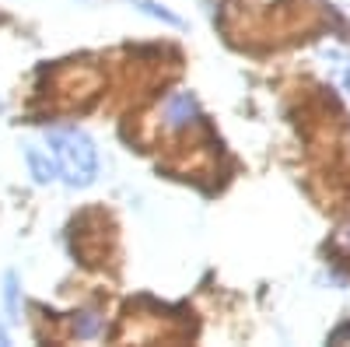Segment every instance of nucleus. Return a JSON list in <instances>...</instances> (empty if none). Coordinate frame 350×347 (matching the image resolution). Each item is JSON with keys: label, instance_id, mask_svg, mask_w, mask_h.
Listing matches in <instances>:
<instances>
[{"label": "nucleus", "instance_id": "obj_1", "mask_svg": "<svg viewBox=\"0 0 350 347\" xmlns=\"http://www.w3.org/2000/svg\"><path fill=\"white\" fill-rule=\"evenodd\" d=\"M49 155L56 162V172L64 176L67 186H92L98 176V151L92 137L77 127H56L46 133Z\"/></svg>", "mask_w": 350, "mask_h": 347}, {"label": "nucleus", "instance_id": "obj_3", "mask_svg": "<svg viewBox=\"0 0 350 347\" xmlns=\"http://www.w3.org/2000/svg\"><path fill=\"white\" fill-rule=\"evenodd\" d=\"M25 162H28V168H32V176H36V183H53L60 172H56V162H53V155L49 151H42V148H25Z\"/></svg>", "mask_w": 350, "mask_h": 347}, {"label": "nucleus", "instance_id": "obj_2", "mask_svg": "<svg viewBox=\"0 0 350 347\" xmlns=\"http://www.w3.org/2000/svg\"><path fill=\"white\" fill-rule=\"evenodd\" d=\"M196 116H200V105L189 92H179V95H172L165 102V127L168 130H186Z\"/></svg>", "mask_w": 350, "mask_h": 347}, {"label": "nucleus", "instance_id": "obj_4", "mask_svg": "<svg viewBox=\"0 0 350 347\" xmlns=\"http://www.w3.org/2000/svg\"><path fill=\"white\" fill-rule=\"evenodd\" d=\"M130 4H133L137 11H144L148 18H158V21L172 25V28H183V18H179V14H172V11L161 8V4H154V0H130Z\"/></svg>", "mask_w": 350, "mask_h": 347}, {"label": "nucleus", "instance_id": "obj_8", "mask_svg": "<svg viewBox=\"0 0 350 347\" xmlns=\"http://www.w3.org/2000/svg\"><path fill=\"white\" fill-rule=\"evenodd\" d=\"M343 88H347V95H350V67L343 70Z\"/></svg>", "mask_w": 350, "mask_h": 347}, {"label": "nucleus", "instance_id": "obj_9", "mask_svg": "<svg viewBox=\"0 0 350 347\" xmlns=\"http://www.w3.org/2000/svg\"><path fill=\"white\" fill-rule=\"evenodd\" d=\"M333 4H336V8H350V0H333Z\"/></svg>", "mask_w": 350, "mask_h": 347}, {"label": "nucleus", "instance_id": "obj_7", "mask_svg": "<svg viewBox=\"0 0 350 347\" xmlns=\"http://www.w3.org/2000/svg\"><path fill=\"white\" fill-rule=\"evenodd\" d=\"M336 242H340V246H347V249H350V224H343V228H340V231H336Z\"/></svg>", "mask_w": 350, "mask_h": 347}, {"label": "nucleus", "instance_id": "obj_6", "mask_svg": "<svg viewBox=\"0 0 350 347\" xmlns=\"http://www.w3.org/2000/svg\"><path fill=\"white\" fill-rule=\"evenodd\" d=\"M4 284H8V287H4V302H8V320L14 323V320H18V312H21V298H18V277H14V274H8V277H4Z\"/></svg>", "mask_w": 350, "mask_h": 347}, {"label": "nucleus", "instance_id": "obj_10", "mask_svg": "<svg viewBox=\"0 0 350 347\" xmlns=\"http://www.w3.org/2000/svg\"><path fill=\"white\" fill-rule=\"evenodd\" d=\"M0 112H4V99H0Z\"/></svg>", "mask_w": 350, "mask_h": 347}, {"label": "nucleus", "instance_id": "obj_5", "mask_svg": "<svg viewBox=\"0 0 350 347\" xmlns=\"http://www.w3.org/2000/svg\"><path fill=\"white\" fill-rule=\"evenodd\" d=\"M102 326H105V316H98V312H77L74 316V333L77 337H98Z\"/></svg>", "mask_w": 350, "mask_h": 347}]
</instances>
